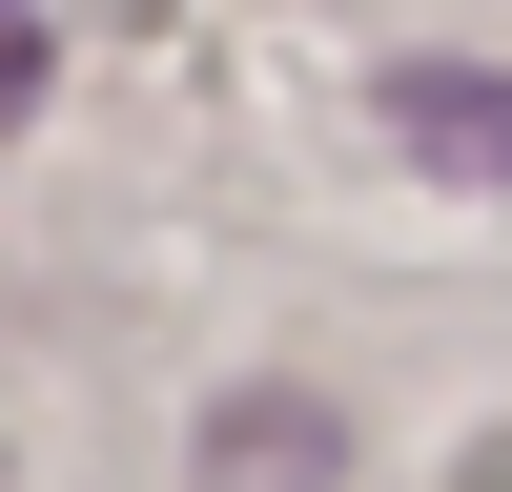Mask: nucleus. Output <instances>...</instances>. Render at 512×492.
<instances>
[{
    "label": "nucleus",
    "instance_id": "nucleus-1",
    "mask_svg": "<svg viewBox=\"0 0 512 492\" xmlns=\"http://www.w3.org/2000/svg\"><path fill=\"white\" fill-rule=\"evenodd\" d=\"M390 123H410L431 164H472V185H512V82H492V62H410Z\"/></svg>",
    "mask_w": 512,
    "mask_h": 492
},
{
    "label": "nucleus",
    "instance_id": "nucleus-2",
    "mask_svg": "<svg viewBox=\"0 0 512 492\" xmlns=\"http://www.w3.org/2000/svg\"><path fill=\"white\" fill-rule=\"evenodd\" d=\"M205 472H226V492H308V472H328V410H308V390H287V410H267V390L205 410Z\"/></svg>",
    "mask_w": 512,
    "mask_h": 492
},
{
    "label": "nucleus",
    "instance_id": "nucleus-3",
    "mask_svg": "<svg viewBox=\"0 0 512 492\" xmlns=\"http://www.w3.org/2000/svg\"><path fill=\"white\" fill-rule=\"evenodd\" d=\"M21 103H41V21L0 0V123H21Z\"/></svg>",
    "mask_w": 512,
    "mask_h": 492
}]
</instances>
